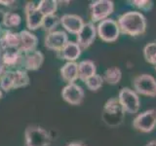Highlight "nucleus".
<instances>
[{
	"mask_svg": "<svg viewBox=\"0 0 156 146\" xmlns=\"http://www.w3.org/2000/svg\"><path fill=\"white\" fill-rule=\"evenodd\" d=\"M118 26L120 32L130 36H139L146 31V19L144 14L138 11L126 12L119 17Z\"/></svg>",
	"mask_w": 156,
	"mask_h": 146,
	"instance_id": "obj_1",
	"label": "nucleus"
},
{
	"mask_svg": "<svg viewBox=\"0 0 156 146\" xmlns=\"http://www.w3.org/2000/svg\"><path fill=\"white\" fill-rule=\"evenodd\" d=\"M125 111L117 97H112L105 102L101 112V119L109 127H117L123 123Z\"/></svg>",
	"mask_w": 156,
	"mask_h": 146,
	"instance_id": "obj_2",
	"label": "nucleus"
},
{
	"mask_svg": "<svg viewBox=\"0 0 156 146\" xmlns=\"http://www.w3.org/2000/svg\"><path fill=\"white\" fill-rule=\"evenodd\" d=\"M24 140L27 146H49L51 136L42 127L31 125L24 130Z\"/></svg>",
	"mask_w": 156,
	"mask_h": 146,
	"instance_id": "obj_3",
	"label": "nucleus"
},
{
	"mask_svg": "<svg viewBox=\"0 0 156 146\" xmlns=\"http://www.w3.org/2000/svg\"><path fill=\"white\" fill-rule=\"evenodd\" d=\"M97 34L102 41L111 43L119 38L120 28L118 23L112 19H106L99 23L97 26Z\"/></svg>",
	"mask_w": 156,
	"mask_h": 146,
	"instance_id": "obj_4",
	"label": "nucleus"
},
{
	"mask_svg": "<svg viewBox=\"0 0 156 146\" xmlns=\"http://www.w3.org/2000/svg\"><path fill=\"white\" fill-rule=\"evenodd\" d=\"M89 8L92 23H94L108 19L114 11V3L111 0H97L90 4Z\"/></svg>",
	"mask_w": 156,
	"mask_h": 146,
	"instance_id": "obj_5",
	"label": "nucleus"
},
{
	"mask_svg": "<svg viewBox=\"0 0 156 146\" xmlns=\"http://www.w3.org/2000/svg\"><path fill=\"white\" fill-rule=\"evenodd\" d=\"M117 99L125 112L129 114L138 113L140 102L138 94L134 90H131L130 88H123L120 90Z\"/></svg>",
	"mask_w": 156,
	"mask_h": 146,
	"instance_id": "obj_6",
	"label": "nucleus"
},
{
	"mask_svg": "<svg viewBox=\"0 0 156 146\" xmlns=\"http://www.w3.org/2000/svg\"><path fill=\"white\" fill-rule=\"evenodd\" d=\"M133 87L136 94L146 96H156V80L149 74H141L134 78Z\"/></svg>",
	"mask_w": 156,
	"mask_h": 146,
	"instance_id": "obj_7",
	"label": "nucleus"
},
{
	"mask_svg": "<svg viewBox=\"0 0 156 146\" xmlns=\"http://www.w3.org/2000/svg\"><path fill=\"white\" fill-rule=\"evenodd\" d=\"M133 127L141 133H150L156 127V109H149L140 113L133 121Z\"/></svg>",
	"mask_w": 156,
	"mask_h": 146,
	"instance_id": "obj_8",
	"label": "nucleus"
},
{
	"mask_svg": "<svg viewBox=\"0 0 156 146\" xmlns=\"http://www.w3.org/2000/svg\"><path fill=\"white\" fill-rule=\"evenodd\" d=\"M24 14L27 19V27L28 30H36L41 27L44 16L37 8V4L34 2H27L24 5Z\"/></svg>",
	"mask_w": 156,
	"mask_h": 146,
	"instance_id": "obj_9",
	"label": "nucleus"
},
{
	"mask_svg": "<svg viewBox=\"0 0 156 146\" xmlns=\"http://www.w3.org/2000/svg\"><path fill=\"white\" fill-rule=\"evenodd\" d=\"M62 96L65 101L71 105H80L85 97L84 90L75 83L67 84L63 87L62 91Z\"/></svg>",
	"mask_w": 156,
	"mask_h": 146,
	"instance_id": "obj_10",
	"label": "nucleus"
},
{
	"mask_svg": "<svg viewBox=\"0 0 156 146\" xmlns=\"http://www.w3.org/2000/svg\"><path fill=\"white\" fill-rule=\"evenodd\" d=\"M68 42L67 34L62 30H55L47 33L44 39V46L49 50L60 52Z\"/></svg>",
	"mask_w": 156,
	"mask_h": 146,
	"instance_id": "obj_11",
	"label": "nucleus"
},
{
	"mask_svg": "<svg viewBox=\"0 0 156 146\" xmlns=\"http://www.w3.org/2000/svg\"><path fill=\"white\" fill-rule=\"evenodd\" d=\"M76 35L77 44L80 46V48L82 50L83 49H87L96 40V37L98 35L97 27L92 22L86 23Z\"/></svg>",
	"mask_w": 156,
	"mask_h": 146,
	"instance_id": "obj_12",
	"label": "nucleus"
},
{
	"mask_svg": "<svg viewBox=\"0 0 156 146\" xmlns=\"http://www.w3.org/2000/svg\"><path fill=\"white\" fill-rule=\"evenodd\" d=\"M44 62V55L40 51H31L23 54V60L21 67L23 70L35 71L41 67Z\"/></svg>",
	"mask_w": 156,
	"mask_h": 146,
	"instance_id": "obj_13",
	"label": "nucleus"
},
{
	"mask_svg": "<svg viewBox=\"0 0 156 146\" xmlns=\"http://www.w3.org/2000/svg\"><path fill=\"white\" fill-rule=\"evenodd\" d=\"M83 19L75 14H65L61 18V24L67 32L77 34L84 26Z\"/></svg>",
	"mask_w": 156,
	"mask_h": 146,
	"instance_id": "obj_14",
	"label": "nucleus"
},
{
	"mask_svg": "<svg viewBox=\"0 0 156 146\" xmlns=\"http://www.w3.org/2000/svg\"><path fill=\"white\" fill-rule=\"evenodd\" d=\"M20 38H21V42H20V46L18 48L19 52L24 54L36 50L38 38L35 34H33L29 30H22L20 32Z\"/></svg>",
	"mask_w": 156,
	"mask_h": 146,
	"instance_id": "obj_15",
	"label": "nucleus"
},
{
	"mask_svg": "<svg viewBox=\"0 0 156 146\" xmlns=\"http://www.w3.org/2000/svg\"><path fill=\"white\" fill-rule=\"evenodd\" d=\"M21 42L20 33L12 32L9 30H2L0 36V47L3 51L6 50H18Z\"/></svg>",
	"mask_w": 156,
	"mask_h": 146,
	"instance_id": "obj_16",
	"label": "nucleus"
},
{
	"mask_svg": "<svg viewBox=\"0 0 156 146\" xmlns=\"http://www.w3.org/2000/svg\"><path fill=\"white\" fill-rule=\"evenodd\" d=\"M81 52L82 49L77 44V42L68 41L66 45L60 52L57 53V55L61 60H66L67 61H75L80 57Z\"/></svg>",
	"mask_w": 156,
	"mask_h": 146,
	"instance_id": "obj_17",
	"label": "nucleus"
},
{
	"mask_svg": "<svg viewBox=\"0 0 156 146\" xmlns=\"http://www.w3.org/2000/svg\"><path fill=\"white\" fill-rule=\"evenodd\" d=\"M23 54L18 50H6L1 56V61L6 67H21Z\"/></svg>",
	"mask_w": 156,
	"mask_h": 146,
	"instance_id": "obj_18",
	"label": "nucleus"
},
{
	"mask_svg": "<svg viewBox=\"0 0 156 146\" xmlns=\"http://www.w3.org/2000/svg\"><path fill=\"white\" fill-rule=\"evenodd\" d=\"M61 76L68 84L74 83L78 79V63L75 61H67L61 68Z\"/></svg>",
	"mask_w": 156,
	"mask_h": 146,
	"instance_id": "obj_19",
	"label": "nucleus"
},
{
	"mask_svg": "<svg viewBox=\"0 0 156 146\" xmlns=\"http://www.w3.org/2000/svg\"><path fill=\"white\" fill-rule=\"evenodd\" d=\"M97 67L95 62L91 60H85L78 63V79L85 82L88 78L95 75Z\"/></svg>",
	"mask_w": 156,
	"mask_h": 146,
	"instance_id": "obj_20",
	"label": "nucleus"
},
{
	"mask_svg": "<svg viewBox=\"0 0 156 146\" xmlns=\"http://www.w3.org/2000/svg\"><path fill=\"white\" fill-rule=\"evenodd\" d=\"M122 78V72L119 67L117 66H112L107 68L105 71L102 79L104 82L107 83L108 85H117L121 81Z\"/></svg>",
	"mask_w": 156,
	"mask_h": 146,
	"instance_id": "obj_21",
	"label": "nucleus"
},
{
	"mask_svg": "<svg viewBox=\"0 0 156 146\" xmlns=\"http://www.w3.org/2000/svg\"><path fill=\"white\" fill-rule=\"evenodd\" d=\"M30 78L27 72L23 69H17L14 71V89L24 88L29 85Z\"/></svg>",
	"mask_w": 156,
	"mask_h": 146,
	"instance_id": "obj_22",
	"label": "nucleus"
},
{
	"mask_svg": "<svg viewBox=\"0 0 156 146\" xmlns=\"http://www.w3.org/2000/svg\"><path fill=\"white\" fill-rule=\"evenodd\" d=\"M37 8L44 17L55 15L58 9V1L56 0H41L37 4Z\"/></svg>",
	"mask_w": 156,
	"mask_h": 146,
	"instance_id": "obj_23",
	"label": "nucleus"
},
{
	"mask_svg": "<svg viewBox=\"0 0 156 146\" xmlns=\"http://www.w3.org/2000/svg\"><path fill=\"white\" fill-rule=\"evenodd\" d=\"M61 23V18H58L57 15H51V16L44 17L42 23V29L47 33L55 31L56 27Z\"/></svg>",
	"mask_w": 156,
	"mask_h": 146,
	"instance_id": "obj_24",
	"label": "nucleus"
},
{
	"mask_svg": "<svg viewBox=\"0 0 156 146\" xmlns=\"http://www.w3.org/2000/svg\"><path fill=\"white\" fill-rule=\"evenodd\" d=\"M22 23L21 16L16 12H6L3 22V26L7 28H14L19 26Z\"/></svg>",
	"mask_w": 156,
	"mask_h": 146,
	"instance_id": "obj_25",
	"label": "nucleus"
},
{
	"mask_svg": "<svg viewBox=\"0 0 156 146\" xmlns=\"http://www.w3.org/2000/svg\"><path fill=\"white\" fill-rule=\"evenodd\" d=\"M144 57L146 62L153 65L156 64V42H150L144 46Z\"/></svg>",
	"mask_w": 156,
	"mask_h": 146,
	"instance_id": "obj_26",
	"label": "nucleus"
},
{
	"mask_svg": "<svg viewBox=\"0 0 156 146\" xmlns=\"http://www.w3.org/2000/svg\"><path fill=\"white\" fill-rule=\"evenodd\" d=\"M0 89L4 92H9L14 89V71L7 70L0 81Z\"/></svg>",
	"mask_w": 156,
	"mask_h": 146,
	"instance_id": "obj_27",
	"label": "nucleus"
},
{
	"mask_svg": "<svg viewBox=\"0 0 156 146\" xmlns=\"http://www.w3.org/2000/svg\"><path fill=\"white\" fill-rule=\"evenodd\" d=\"M84 83L90 91L96 92L98 90H100L102 87V85H104V79H102V76L99 74H95L91 76L90 78H88Z\"/></svg>",
	"mask_w": 156,
	"mask_h": 146,
	"instance_id": "obj_28",
	"label": "nucleus"
},
{
	"mask_svg": "<svg viewBox=\"0 0 156 146\" xmlns=\"http://www.w3.org/2000/svg\"><path fill=\"white\" fill-rule=\"evenodd\" d=\"M132 4L138 9L144 10V11H149L153 8V2L150 0H133Z\"/></svg>",
	"mask_w": 156,
	"mask_h": 146,
	"instance_id": "obj_29",
	"label": "nucleus"
},
{
	"mask_svg": "<svg viewBox=\"0 0 156 146\" xmlns=\"http://www.w3.org/2000/svg\"><path fill=\"white\" fill-rule=\"evenodd\" d=\"M6 71H7V67L3 64L2 61H1V60H0V81H1V78H2L3 74H4V73L6 72Z\"/></svg>",
	"mask_w": 156,
	"mask_h": 146,
	"instance_id": "obj_30",
	"label": "nucleus"
},
{
	"mask_svg": "<svg viewBox=\"0 0 156 146\" xmlns=\"http://www.w3.org/2000/svg\"><path fill=\"white\" fill-rule=\"evenodd\" d=\"M5 14H6V11L0 9V26H3V22H4V18H5Z\"/></svg>",
	"mask_w": 156,
	"mask_h": 146,
	"instance_id": "obj_31",
	"label": "nucleus"
},
{
	"mask_svg": "<svg viewBox=\"0 0 156 146\" xmlns=\"http://www.w3.org/2000/svg\"><path fill=\"white\" fill-rule=\"evenodd\" d=\"M14 3H16V1H13V0H11V1H4V0H0V4L4 5V6H8V7H11Z\"/></svg>",
	"mask_w": 156,
	"mask_h": 146,
	"instance_id": "obj_32",
	"label": "nucleus"
},
{
	"mask_svg": "<svg viewBox=\"0 0 156 146\" xmlns=\"http://www.w3.org/2000/svg\"><path fill=\"white\" fill-rule=\"evenodd\" d=\"M67 146H85L82 142H79V141H74V142H70Z\"/></svg>",
	"mask_w": 156,
	"mask_h": 146,
	"instance_id": "obj_33",
	"label": "nucleus"
},
{
	"mask_svg": "<svg viewBox=\"0 0 156 146\" xmlns=\"http://www.w3.org/2000/svg\"><path fill=\"white\" fill-rule=\"evenodd\" d=\"M145 146H156V140H150V141H148Z\"/></svg>",
	"mask_w": 156,
	"mask_h": 146,
	"instance_id": "obj_34",
	"label": "nucleus"
},
{
	"mask_svg": "<svg viewBox=\"0 0 156 146\" xmlns=\"http://www.w3.org/2000/svg\"><path fill=\"white\" fill-rule=\"evenodd\" d=\"M2 97H3V91L0 89V99H1Z\"/></svg>",
	"mask_w": 156,
	"mask_h": 146,
	"instance_id": "obj_35",
	"label": "nucleus"
},
{
	"mask_svg": "<svg viewBox=\"0 0 156 146\" xmlns=\"http://www.w3.org/2000/svg\"><path fill=\"white\" fill-rule=\"evenodd\" d=\"M1 32H2V29L0 28V36H1Z\"/></svg>",
	"mask_w": 156,
	"mask_h": 146,
	"instance_id": "obj_36",
	"label": "nucleus"
},
{
	"mask_svg": "<svg viewBox=\"0 0 156 146\" xmlns=\"http://www.w3.org/2000/svg\"><path fill=\"white\" fill-rule=\"evenodd\" d=\"M154 66H155V70H156V64H155V65H154Z\"/></svg>",
	"mask_w": 156,
	"mask_h": 146,
	"instance_id": "obj_37",
	"label": "nucleus"
},
{
	"mask_svg": "<svg viewBox=\"0 0 156 146\" xmlns=\"http://www.w3.org/2000/svg\"><path fill=\"white\" fill-rule=\"evenodd\" d=\"M0 60H1V58H0Z\"/></svg>",
	"mask_w": 156,
	"mask_h": 146,
	"instance_id": "obj_38",
	"label": "nucleus"
}]
</instances>
